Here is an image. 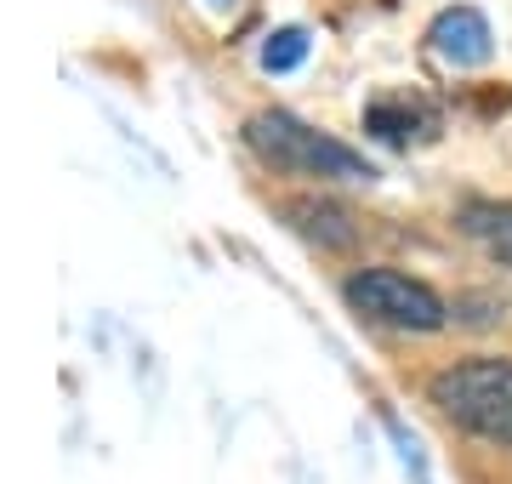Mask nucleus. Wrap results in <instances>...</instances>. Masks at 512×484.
I'll use <instances>...</instances> for the list:
<instances>
[{"instance_id": "obj_5", "label": "nucleus", "mask_w": 512, "mask_h": 484, "mask_svg": "<svg viewBox=\"0 0 512 484\" xmlns=\"http://www.w3.org/2000/svg\"><path fill=\"white\" fill-rule=\"evenodd\" d=\"M279 211L291 217L296 234H308V240H319V245H353V234H359V228H353V217L342 211V205L313 200V194H308V200H285Z\"/></svg>"}, {"instance_id": "obj_2", "label": "nucleus", "mask_w": 512, "mask_h": 484, "mask_svg": "<svg viewBox=\"0 0 512 484\" xmlns=\"http://www.w3.org/2000/svg\"><path fill=\"white\" fill-rule=\"evenodd\" d=\"M245 143L256 149L262 166L285 171V177H319V183H376V166H370L359 149H348L342 137L330 131H313L308 120H296L285 109H262L245 120Z\"/></svg>"}, {"instance_id": "obj_6", "label": "nucleus", "mask_w": 512, "mask_h": 484, "mask_svg": "<svg viewBox=\"0 0 512 484\" xmlns=\"http://www.w3.org/2000/svg\"><path fill=\"white\" fill-rule=\"evenodd\" d=\"M461 228H467V234H473L495 262H507V268H512V205H495V200L461 205Z\"/></svg>"}, {"instance_id": "obj_1", "label": "nucleus", "mask_w": 512, "mask_h": 484, "mask_svg": "<svg viewBox=\"0 0 512 484\" xmlns=\"http://www.w3.org/2000/svg\"><path fill=\"white\" fill-rule=\"evenodd\" d=\"M427 405L450 428L473 433L495 450H512V359L473 354L427 376Z\"/></svg>"}, {"instance_id": "obj_7", "label": "nucleus", "mask_w": 512, "mask_h": 484, "mask_svg": "<svg viewBox=\"0 0 512 484\" xmlns=\"http://www.w3.org/2000/svg\"><path fill=\"white\" fill-rule=\"evenodd\" d=\"M302 63H308V35L302 29H279V35L262 40V69L268 75H291Z\"/></svg>"}, {"instance_id": "obj_4", "label": "nucleus", "mask_w": 512, "mask_h": 484, "mask_svg": "<svg viewBox=\"0 0 512 484\" xmlns=\"http://www.w3.org/2000/svg\"><path fill=\"white\" fill-rule=\"evenodd\" d=\"M427 46L450 69H484L495 52V29L478 6H444L433 18V29H427Z\"/></svg>"}, {"instance_id": "obj_3", "label": "nucleus", "mask_w": 512, "mask_h": 484, "mask_svg": "<svg viewBox=\"0 0 512 484\" xmlns=\"http://www.w3.org/2000/svg\"><path fill=\"white\" fill-rule=\"evenodd\" d=\"M342 302L359 319L387 325V331H404V336H433L450 325V308H444L439 291L399 274V268H353L348 280H342Z\"/></svg>"}, {"instance_id": "obj_8", "label": "nucleus", "mask_w": 512, "mask_h": 484, "mask_svg": "<svg viewBox=\"0 0 512 484\" xmlns=\"http://www.w3.org/2000/svg\"><path fill=\"white\" fill-rule=\"evenodd\" d=\"M211 6H228V0H211Z\"/></svg>"}]
</instances>
